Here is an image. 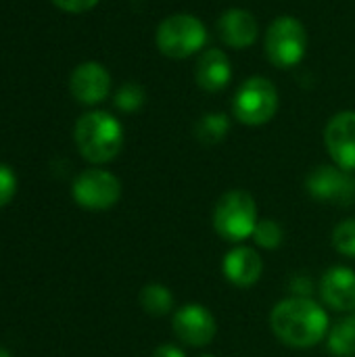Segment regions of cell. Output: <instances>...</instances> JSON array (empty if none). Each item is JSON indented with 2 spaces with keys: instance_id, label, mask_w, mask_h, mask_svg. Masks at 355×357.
Wrapping results in <instances>:
<instances>
[{
  "instance_id": "cell-11",
  "label": "cell",
  "mask_w": 355,
  "mask_h": 357,
  "mask_svg": "<svg viewBox=\"0 0 355 357\" xmlns=\"http://www.w3.org/2000/svg\"><path fill=\"white\" fill-rule=\"evenodd\" d=\"M324 144L335 165L355 172V111H341L326 123Z\"/></svg>"
},
{
  "instance_id": "cell-10",
  "label": "cell",
  "mask_w": 355,
  "mask_h": 357,
  "mask_svg": "<svg viewBox=\"0 0 355 357\" xmlns=\"http://www.w3.org/2000/svg\"><path fill=\"white\" fill-rule=\"evenodd\" d=\"M69 92L82 105H98L111 92V73L96 61L80 63L69 75Z\"/></svg>"
},
{
  "instance_id": "cell-22",
  "label": "cell",
  "mask_w": 355,
  "mask_h": 357,
  "mask_svg": "<svg viewBox=\"0 0 355 357\" xmlns=\"http://www.w3.org/2000/svg\"><path fill=\"white\" fill-rule=\"evenodd\" d=\"M15 192H17V178H15V172H13L8 165L0 163V209L6 207V205L13 201Z\"/></svg>"
},
{
  "instance_id": "cell-8",
  "label": "cell",
  "mask_w": 355,
  "mask_h": 357,
  "mask_svg": "<svg viewBox=\"0 0 355 357\" xmlns=\"http://www.w3.org/2000/svg\"><path fill=\"white\" fill-rule=\"evenodd\" d=\"M305 190L312 199L349 207L355 203V176L339 165H318L305 178Z\"/></svg>"
},
{
  "instance_id": "cell-26",
  "label": "cell",
  "mask_w": 355,
  "mask_h": 357,
  "mask_svg": "<svg viewBox=\"0 0 355 357\" xmlns=\"http://www.w3.org/2000/svg\"><path fill=\"white\" fill-rule=\"evenodd\" d=\"M0 357H13V356H10V354H8L6 349H2V347H0Z\"/></svg>"
},
{
  "instance_id": "cell-21",
  "label": "cell",
  "mask_w": 355,
  "mask_h": 357,
  "mask_svg": "<svg viewBox=\"0 0 355 357\" xmlns=\"http://www.w3.org/2000/svg\"><path fill=\"white\" fill-rule=\"evenodd\" d=\"M333 247L337 249V253L355 259V218L337 224V228L333 230Z\"/></svg>"
},
{
  "instance_id": "cell-19",
  "label": "cell",
  "mask_w": 355,
  "mask_h": 357,
  "mask_svg": "<svg viewBox=\"0 0 355 357\" xmlns=\"http://www.w3.org/2000/svg\"><path fill=\"white\" fill-rule=\"evenodd\" d=\"M251 238H253V243H255L259 249L274 251V249H278V247L282 245V241H285V230H282V226H280L276 220H259Z\"/></svg>"
},
{
  "instance_id": "cell-3",
  "label": "cell",
  "mask_w": 355,
  "mask_h": 357,
  "mask_svg": "<svg viewBox=\"0 0 355 357\" xmlns=\"http://www.w3.org/2000/svg\"><path fill=\"white\" fill-rule=\"evenodd\" d=\"M257 222H259L257 203H255L253 195H249L247 190H241V188L224 192L218 199V203L213 207V215H211L216 234L220 238H224L228 243H236V245L253 236Z\"/></svg>"
},
{
  "instance_id": "cell-6",
  "label": "cell",
  "mask_w": 355,
  "mask_h": 357,
  "mask_svg": "<svg viewBox=\"0 0 355 357\" xmlns=\"http://www.w3.org/2000/svg\"><path fill=\"white\" fill-rule=\"evenodd\" d=\"M278 111V90L262 75L245 79L232 100V113L245 126H264Z\"/></svg>"
},
{
  "instance_id": "cell-27",
  "label": "cell",
  "mask_w": 355,
  "mask_h": 357,
  "mask_svg": "<svg viewBox=\"0 0 355 357\" xmlns=\"http://www.w3.org/2000/svg\"><path fill=\"white\" fill-rule=\"evenodd\" d=\"M199 357H216V356H211V354H203V356H199Z\"/></svg>"
},
{
  "instance_id": "cell-17",
  "label": "cell",
  "mask_w": 355,
  "mask_h": 357,
  "mask_svg": "<svg viewBox=\"0 0 355 357\" xmlns=\"http://www.w3.org/2000/svg\"><path fill=\"white\" fill-rule=\"evenodd\" d=\"M138 303L153 318H163L174 312V295L165 284H159V282H151L142 287L138 295Z\"/></svg>"
},
{
  "instance_id": "cell-18",
  "label": "cell",
  "mask_w": 355,
  "mask_h": 357,
  "mask_svg": "<svg viewBox=\"0 0 355 357\" xmlns=\"http://www.w3.org/2000/svg\"><path fill=\"white\" fill-rule=\"evenodd\" d=\"M230 132V117L226 113H207L195 126V136L201 144H220Z\"/></svg>"
},
{
  "instance_id": "cell-4",
  "label": "cell",
  "mask_w": 355,
  "mask_h": 357,
  "mask_svg": "<svg viewBox=\"0 0 355 357\" xmlns=\"http://www.w3.org/2000/svg\"><path fill=\"white\" fill-rule=\"evenodd\" d=\"M207 27L188 13H176L163 19L155 33V44L169 59H186L197 54L207 44Z\"/></svg>"
},
{
  "instance_id": "cell-23",
  "label": "cell",
  "mask_w": 355,
  "mask_h": 357,
  "mask_svg": "<svg viewBox=\"0 0 355 357\" xmlns=\"http://www.w3.org/2000/svg\"><path fill=\"white\" fill-rule=\"evenodd\" d=\"M293 297H312L314 293V280L308 274H295L289 282Z\"/></svg>"
},
{
  "instance_id": "cell-5",
  "label": "cell",
  "mask_w": 355,
  "mask_h": 357,
  "mask_svg": "<svg viewBox=\"0 0 355 357\" xmlns=\"http://www.w3.org/2000/svg\"><path fill=\"white\" fill-rule=\"evenodd\" d=\"M266 56L278 69H289L301 63L308 48V31L303 23L291 15L272 21L264 40Z\"/></svg>"
},
{
  "instance_id": "cell-20",
  "label": "cell",
  "mask_w": 355,
  "mask_h": 357,
  "mask_svg": "<svg viewBox=\"0 0 355 357\" xmlns=\"http://www.w3.org/2000/svg\"><path fill=\"white\" fill-rule=\"evenodd\" d=\"M144 100H146V92H144V88H142L140 84H136V82L123 84V86L115 92V98H113L115 107H117L119 111H123V113H134V111L142 109Z\"/></svg>"
},
{
  "instance_id": "cell-9",
  "label": "cell",
  "mask_w": 355,
  "mask_h": 357,
  "mask_svg": "<svg viewBox=\"0 0 355 357\" xmlns=\"http://www.w3.org/2000/svg\"><path fill=\"white\" fill-rule=\"evenodd\" d=\"M172 331L188 347H207L218 335V322L205 305L186 303L174 312Z\"/></svg>"
},
{
  "instance_id": "cell-24",
  "label": "cell",
  "mask_w": 355,
  "mask_h": 357,
  "mask_svg": "<svg viewBox=\"0 0 355 357\" xmlns=\"http://www.w3.org/2000/svg\"><path fill=\"white\" fill-rule=\"evenodd\" d=\"M56 8L65 10V13H73V15H80V13H86L90 8H94L100 0H52Z\"/></svg>"
},
{
  "instance_id": "cell-12",
  "label": "cell",
  "mask_w": 355,
  "mask_h": 357,
  "mask_svg": "<svg viewBox=\"0 0 355 357\" xmlns=\"http://www.w3.org/2000/svg\"><path fill=\"white\" fill-rule=\"evenodd\" d=\"M320 299L339 314L355 312V272L347 266H333L320 278Z\"/></svg>"
},
{
  "instance_id": "cell-1",
  "label": "cell",
  "mask_w": 355,
  "mask_h": 357,
  "mask_svg": "<svg viewBox=\"0 0 355 357\" xmlns=\"http://www.w3.org/2000/svg\"><path fill=\"white\" fill-rule=\"evenodd\" d=\"M270 328L280 343L293 349H312L326 339L331 320L316 299L289 297L272 307Z\"/></svg>"
},
{
  "instance_id": "cell-16",
  "label": "cell",
  "mask_w": 355,
  "mask_h": 357,
  "mask_svg": "<svg viewBox=\"0 0 355 357\" xmlns=\"http://www.w3.org/2000/svg\"><path fill=\"white\" fill-rule=\"evenodd\" d=\"M326 349L335 357H355V312L343 314L326 335Z\"/></svg>"
},
{
  "instance_id": "cell-14",
  "label": "cell",
  "mask_w": 355,
  "mask_h": 357,
  "mask_svg": "<svg viewBox=\"0 0 355 357\" xmlns=\"http://www.w3.org/2000/svg\"><path fill=\"white\" fill-rule=\"evenodd\" d=\"M218 36L220 40L236 50L249 48L257 40V21L251 10L247 8H228L220 15L218 23Z\"/></svg>"
},
{
  "instance_id": "cell-15",
  "label": "cell",
  "mask_w": 355,
  "mask_h": 357,
  "mask_svg": "<svg viewBox=\"0 0 355 357\" xmlns=\"http://www.w3.org/2000/svg\"><path fill=\"white\" fill-rule=\"evenodd\" d=\"M195 79L197 86L207 92H220L224 90L232 79V65L224 50L209 48L205 50L195 67Z\"/></svg>"
},
{
  "instance_id": "cell-25",
  "label": "cell",
  "mask_w": 355,
  "mask_h": 357,
  "mask_svg": "<svg viewBox=\"0 0 355 357\" xmlns=\"http://www.w3.org/2000/svg\"><path fill=\"white\" fill-rule=\"evenodd\" d=\"M153 357H186V354H184L178 345L165 343V345H159V347L155 349Z\"/></svg>"
},
{
  "instance_id": "cell-2",
  "label": "cell",
  "mask_w": 355,
  "mask_h": 357,
  "mask_svg": "<svg viewBox=\"0 0 355 357\" xmlns=\"http://www.w3.org/2000/svg\"><path fill=\"white\" fill-rule=\"evenodd\" d=\"M73 140L88 163L103 165L119 155L123 146V128L111 113L90 111L75 121Z\"/></svg>"
},
{
  "instance_id": "cell-13",
  "label": "cell",
  "mask_w": 355,
  "mask_h": 357,
  "mask_svg": "<svg viewBox=\"0 0 355 357\" xmlns=\"http://www.w3.org/2000/svg\"><path fill=\"white\" fill-rule=\"evenodd\" d=\"M222 272L226 280L236 289H251L264 274V261L253 247L236 245L222 259Z\"/></svg>"
},
{
  "instance_id": "cell-7",
  "label": "cell",
  "mask_w": 355,
  "mask_h": 357,
  "mask_svg": "<svg viewBox=\"0 0 355 357\" xmlns=\"http://www.w3.org/2000/svg\"><path fill=\"white\" fill-rule=\"evenodd\" d=\"M71 197L86 211H107L119 201L121 182L115 174L92 167L73 180Z\"/></svg>"
}]
</instances>
